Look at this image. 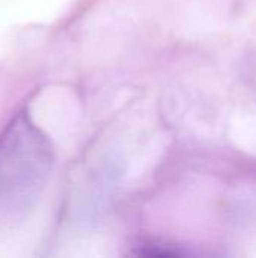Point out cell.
<instances>
[{
    "label": "cell",
    "instance_id": "6da1fadb",
    "mask_svg": "<svg viewBox=\"0 0 256 258\" xmlns=\"http://www.w3.org/2000/svg\"><path fill=\"white\" fill-rule=\"evenodd\" d=\"M44 135L20 110L0 135V230L20 222L32 207L50 168Z\"/></svg>",
    "mask_w": 256,
    "mask_h": 258
}]
</instances>
